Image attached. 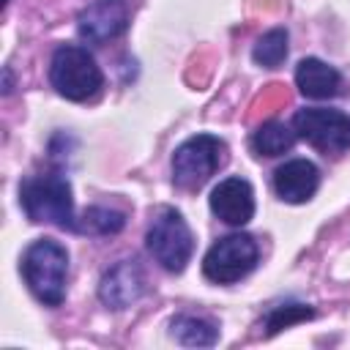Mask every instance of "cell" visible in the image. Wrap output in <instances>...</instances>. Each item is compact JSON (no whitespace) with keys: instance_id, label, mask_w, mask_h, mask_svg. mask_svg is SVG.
<instances>
[{"instance_id":"6","label":"cell","mask_w":350,"mask_h":350,"mask_svg":"<svg viewBox=\"0 0 350 350\" xmlns=\"http://www.w3.org/2000/svg\"><path fill=\"white\" fill-rule=\"evenodd\" d=\"M257 257H260V249L254 238L246 232H232L219 238L208 249L202 260V273L216 284H232L257 265Z\"/></svg>"},{"instance_id":"14","label":"cell","mask_w":350,"mask_h":350,"mask_svg":"<svg viewBox=\"0 0 350 350\" xmlns=\"http://www.w3.org/2000/svg\"><path fill=\"white\" fill-rule=\"evenodd\" d=\"M293 142H295V131L287 129V126L279 123V120H268V123H262V126L252 134V150H254L257 156H268V159L282 156L284 150L293 148Z\"/></svg>"},{"instance_id":"5","label":"cell","mask_w":350,"mask_h":350,"mask_svg":"<svg viewBox=\"0 0 350 350\" xmlns=\"http://www.w3.org/2000/svg\"><path fill=\"white\" fill-rule=\"evenodd\" d=\"M224 161H227L224 139H219L213 134H194L186 142H180L172 153V180H175V186L194 191Z\"/></svg>"},{"instance_id":"15","label":"cell","mask_w":350,"mask_h":350,"mask_svg":"<svg viewBox=\"0 0 350 350\" xmlns=\"http://www.w3.org/2000/svg\"><path fill=\"white\" fill-rule=\"evenodd\" d=\"M252 57L257 66L262 68H279L287 57V30L284 27H273L268 33H262L252 49Z\"/></svg>"},{"instance_id":"12","label":"cell","mask_w":350,"mask_h":350,"mask_svg":"<svg viewBox=\"0 0 350 350\" xmlns=\"http://www.w3.org/2000/svg\"><path fill=\"white\" fill-rule=\"evenodd\" d=\"M295 85L306 98H334L342 88V74L320 57H304L295 68Z\"/></svg>"},{"instance_id":"7","label":"cell","mask_w":350,"mask_h":350,"mask_svg":"<svg viewBox=\"0 0 350 350\" xmlns=\"http://www.w3.org/2000/svg\"><path fill=\"white\" fill-rule=\"evenodd\" d=\"M295 137L323 153H345L350 148V115L325 107H306L293 115Z\"/></svg>"},{"instance_id":"4","label":"cell","mask_w":350,"mask_h":350,"mask_svg":"<svg viewBox=\"0 0 350 350\" xmlns=\"http://www.w3.org/2000/svg\"><path fill=\"white\" fill-rule=\"evenodd\" d=\"M150 257L170 273H180L194 252V238L186 219L175 208H159L145 235Z\"/></svg>"},{"instance_id":"10","label":"cell","mask_w":350,"mask_h":350,"mask_svg":"<svg viewBox=\"0 0 350 350\" xmlns=\"http://www.w3.org/2000/svg\"><path fill=\"white\" fill-rule=\"evenodd\" d=\"M211 211L230 227H243L254 216V189L243 178H224L211 191Z\"/></svg>"},{"instance_id":"19","label":"cell","mask_w":350,"mask_h":350,"mask_svg":"<svg viewBox=\"0 0 350 350\" xmlns=\"http://www.w3.org/2000/svg\"><path fill=\"white\" fill-rule=\"evenodd\" d=\"M5 3H8V0H5Z\"/></svg>"},{"instance_id":"16","label":"cell","mask_w":350,"mask_h":350,"mask_svg":"<svg viewBox=\"0 0 350 350\" xmlns=\"http://www.w3.org/2000/svg\"><path fill=\"white\" fill-rule=\"evenodd\" d=\"M126 224V216L120 211L104 208V205H93L82 213V219L77 221V232H88V235H115L120 232Z\"/></svg>"},{"instance_id":"17","label":"cell","mask_w":350,"mask_h":350,"mask_svg":"<svg viewBox=\"0 0 350 350\" xmlns=\"http://www.w3.org/2000/svg\"><path fill=\"white\" fill-rule=\"evenodd\" d=\"M312 317H314V309L306 306V304H279V306H273L265 314V331L268 334H276L282 328H290V325L304 323V320H312Z\"/></svg>"},{"instance_id":"2","label":"cell","mask_w":350,"mask_h":350,"mask_svg":"<svg viewBox=\"0 0 350 350\" xmlns=\"http://www.w3.org/2000/svg\"><path fill=\"white\" fill-rule=\"evenodd\" d=\"M22 276L30 293L46 304V306H60L66 301V279H68V252L52 241V238H38L33 241L25 254H22Z\"/></svg>"},{"instance_id":"13","label":"cell","mask_w":350,"mask_h":350,"mask_svg":"<svg viewBox=\"0 0 350 350\" xmlns=\"http://www.w3.org/2000/svg\"><path fill=\"white\" fill-rule=\"evenodd\" d=\"M170 334L189 347H213L219 342V328L194 314H175L170 320Z\"/></svg>"},{"instance_id":"1","label":"cell","mask_w":350,"mask_h":350,"mask_svg":"<svg viewBox=\"0 0 350 350\" xmlns=\"http://www.w3.org/2000/svg\"><path fill=\"white\" fill-rule=\"evenodd\" d=\"M19 202L30 221L77 230L71 183L60 172L30 175L19 183Z\"/></svg>"},{"instance_id":"3","label":"cell","mask_w":350,"mask_h":350,"mask_svg":"<svg viewBox=\"0 0 350 350\" xmlns=\"http://www.w3.org/2000/svg\"><path fill=\"white\" fill-rule=\"evenodd\" d=\"M49 82L63 98L88 101L101 90L104 74H101V68L96 66V60L88 49L74 46V44H63L52 52Z\"/></svg>"},{"instance_id":"9","label":"cell","mask_w":350,"mask_h":350,"mask_svg":"<svg viewBox=\"0 0 350 350\" xmlns=\"http://www.w3.org/2000/svg\"><path fill=\"white\" fill-rule=\"evenodd\" d=\"M129 27V5L126 0H96L77 16L79 38L88 44H107L118 38Z\"/></svg>"},{"instance_id":"11","label":"cell","mask_w":350,"mask_h":350,"mask_svg":"<svg viewBox=\"0 0 350 350\" xmlns=\"http://www.w3.org/2000/svg\"><path fill=\"white\" fill-rule=\"evenodd\" d=\"M320 186V170L309 159H290L273 172V189L279 200L290 205H301L314 197Z\"/></svg>"},{"instance_id":"18","label":"cell","mask_w":350,"mask_h":350,"mask_svg":"<svg viewBox=\"0 0 350 350\" xmlns=\"http://www.w3.org/2000/svg\"><path fill=\"white\" fill-rule=\"evenodd\" d=\"M11 90V71L5 68V88H3V93H8Z\"/></svg>"},{"instance_id":"8","label":"cell","mask_w":350,"mask_h":350,"mask_svg":"<svg viewBox=\"0 0 350 350\" xmlns=\"http://www.w3.org/2000/svg\"><path fill=\"white\" fill-rule=\"evenodd\" d=\"M145 271L137 260H120L115 262L98 282V298L107 309H129L145 295Z\"/></svg>"}]
</instances>
